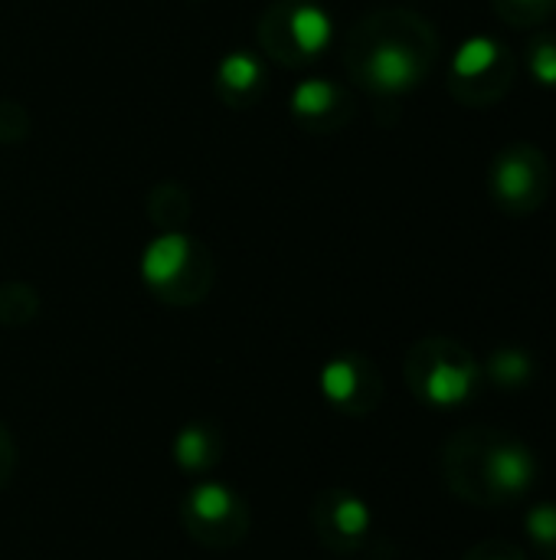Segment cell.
<instances>
[{
	"label": "cell",
	"mask_w": 556,
	"mask_h": 560,
	"mask_svg": "<svg viewBox=\"0 0 556 560\" xmlns=\"http://www.w3.org/2000/svg\"><path fill=\"white\" fill-rule=\"evenodd\" d=\"M478 364L452 341H423L406 361L413 394L433 410H459L478 390Z\"/></svg>",
	"instance_id": "cell-1"
},
{
	"label": "cell",
	"mask_w": 556,
	"mask_h": 560,
	"mask_svg": "<svg viewBox=\"0 0 556 560\" xmlns=\"http://www.w3.org/2000/svg\"><path fill=\"white\" fill-rule=\"evenodd\" d=\"M180 522L200 548L210 551H229L239 548L249 538V505L246 499L229 489L226 482H197L180 499Z\"/></svg>",
	"instance_id": "cell-2"
},
{
	"label": "cell",
	"mask_w": 556,
	"mask_h": 560,
	"mask_svg": "<svg viewBox=\"0 0 556 560\" xmlns=\"http://www.w3.org/2000/svg\"><path fill=\"white\" fill-rule=\"evenodd\" d=\"M462 453L469 459H475V469L472 466H449L456 489H469L475 482L488 492V499H501V495L518 499V495H528L531 486L537 482V456L524 443L488 440L478 450L462 446Z\"/></svg>",
	"instance_id": "cell-3"
},
{
	"label": "cell",
	"mask_w": 556,
	"mask_h": 560,
	"mask_svg": "<svg viewBox=\"0 0 556 560\" xmlns=\"http://www.w3.org/2000/svg\"><path fill=\"white\" fill-rule=\"evenodd\" d=\"M311 532L321 548L334 555H351L370 541L374 509L357 492L331 486L311 505Z\"/></svg>",
	"instance_id": "cell-4"
},
{
	"label": "cell",
	"mask_w": 556,
	"mask_h": 560,
	"mask_svg": "<svg viewBox=\"0 0 556 560\" xmlns=\"http://www.w3.org/2000/svg\"><path fill=\"white\" fill-rule=\"evenodd\" d=\"M318 390H321L324 404L344 417H367L377 410V404L383 397L380 374L360 354H338V358L324 361V368L318 374Z\"/></svg>",
	"instance_id": "cell-5"
},
{
	"label": "cell",
	"mask_w": 556,
	"mask_h": 560,
	"mask_svg": "<svg viewBox=\"0 0 556 560\" xmlns=\"http://www.w3.org/2000/svg\"><path fill=\"white\" fill-rule=\"evenodd\" d=\"M492 190L508 213H531L547 190L544 154L528 144H514L501 151L492 171Z\"/></svg>",
	"instance_id": "cell-6"
},
{
	"label": "cell",
	"mask_w": 556,
	"mask_h": 560,
	"mask_svg": "<svg viewBox=\"0 0 556 560\" xmlns=\"http://www.w3.org/2000/svg\"><path fill=\"white\" fill-rule=\"evenodd\" d=\"M364 75L380 92H406L426 75V49L403 36H383L370 46Z\"/></svg>",
	"instance_id": "cell-7"
},
{
	"label": "cell",
	"mask_w": 556,
	"mask_h": 560,
	"mask_svg": "<svg viewBox=\"0 0 556 560\" xmlns=\"http://www.w3.org/2000/svg\"><path fill=\"white\" fill-rule=\"evenodd\" d=\"M511 75H514V62L508 49L492 36L465 39L452 59V79L462 82L459 95L469 102H478V89H485V82H498L501 89H508Z\"/></svg>",
	"instance_id": "cell-8"
},
{
	"label": "cell",
	"mask_w": 556,
	"mask_h": 560,
	"mask_svg": "<svg viewBox=\"0 0 556 560\" xmlns=\"http://www.w3.org/2000/svg\"><path fill=\"white\" fill-rule=\"evenodd\" d=\"M141 276L170 302H190V243L180 233L157 236L141 256Z\"/></svg>",
	"instance_id": "cell-9"
},
{
	"label": "cell",
	"mask_w": 556,
	"mask_h": 560,
	"mask_svg": "<svg viewBox=\"0 0 556 560\" xmlns=\"http://www.w3.org/2000/svg\"><path fill=\"white\" fill-rule=\"evenodd\" d=\"M170 456L184 476H206L223 463V433L213 423L193 420L177 430L170 443Z\"/></svg>",
	"instance_id": "cell-10"
},
{
	"label": "cell",
	"mask_w": 556,
	"mask_h": 560,
	"mask_svg": "<svg viewBox=\"0 0 556 560\" xmlns=\"http://www.w3.org/2000/svg\"><path fill=\"white\" fill-rule=\"evenodd\" d=\"M288 30H292L295 46L301 52H308V56L321 52L328 46V39H331V20H328V13L318 10V7H311V3H305V7H298L292 13Z\"/></svg>",
	"instance_id": "cell-11"
},
{
	"label": "cell",
	"mask_w": 556,
	"mask_h": 560,
	"mask_svg": "<svg viewBox=\"0 0 556 560\" xmlns=\"http://www.w3.org/2000/svg\"><path fill=\"white\" fill-rule=\"evenodd\" d=\"M488 371H492V377H495L498 387H508V390H511V387H524V384L531 381L534 361H531V354L521 351V348H501V351H495Z\"/></svg>",
	"instance_id": "cell-12"
},
{
	"label": "cell",
	"mask_w": 556,
	"mask_h": 560,
	"mask_svg": "<svg viewBox=\"0 0 556 560\" xmlns=\"http://www.w3.org/2000/svg\"><path fill=\"white\" fill-rule=\"evenodd\" d=\"M524 532L528 538L547 551V555H556V502H541L534 505L528 515H524Z\"/></svg>",
	"instance_id": "cell-13"
},
{
	"label": "cell",
	"mask_w": 556,
	"mask_h": 560,
	"mask_svg": "<svg viewBox=\"0 0 556 560\" xmlns=\"http://www.w3.org/2000/svg\"><path fill=\"white\" fill-rule=\"evenodd\" d=\"M334 98H338V89H334L331 82H324V79H308V82H301V85L295 89L292 108H295L298 115H321V112H328V108L334 105Z\"/></svg>",
	"instance_id": "cell-14"
},
{
	"label": "cell",
	"mask_w": 556,
	"mask_h": 560,
	"mask_svg": "<svg viewBox=\"0 0 556 560\" xmlns=\"http://www.w3.org/2000/svg\"><path fill=\"white\" fill-rule=\"evenodd\" d=\"M495 7L508 23L534 26V23H541V20H547L554 13L556 0H495Z\"/></svg>",
	"instance_id": "cell-15"
},
{
	"label": "cell",
	"mask_w": 556,
	"mask_h": 560,
	"mask_svg": "<svg viewBox=\"0 0 556 560\" xmlns=\"http://www.w3.org/2000/svg\"><path fill=\"white\" fill-rule=\"evenodd\" d=\"M220 79H223V85L246 92V89H252L259 82V62L252 56H246V52H236L220 66Z\"/></svg>",
	"instance_id": "cell-16"
},
{
	"label": "cell",
	"mask_w": 556,
	"mask_h": 560,
	"mask_svg": "<svg viewBox=\"0 0 556 560\" xmlns=\"http://www.w3.org/2000/svg\"><path fill=\"white\" fill-rule=\"evenodd\" d=\"M531 75L541 85H556V36H537L531 43Z\"/></svg>",
	"instance_id": "cell-17"
},
{
	"label": "cell",
	"mask_w": 556,
	"mask_h": 560,
	"mask_svg": "<svg viewBox=\"0 0 556 560\" xmlns=\"http://www.w3.org/2000/svg\"><path fill=\"white\" fill-rule=\"evenodd\" d=\"M13 469H16V450H13V440H10L7 427L0 423V489L10 486Z\"/></svg>",
	"instance_id": "cell-18"
},
{
	"label": "cell",
	"mask_w": 556,
	"mask_h": 560,
	"mask_svg": "<svg viewBox=\"0 0 556 560\" xmlns=\"http://www.w3.org/2000/svg\"><path fill=\"white\" fill-rule=\"evenodd\" d=\"M469 560H518V555L511 558V555H501L498 548H478Z\"/></svg>",
	"instance_id": "cell-19"
}]
</instances>
